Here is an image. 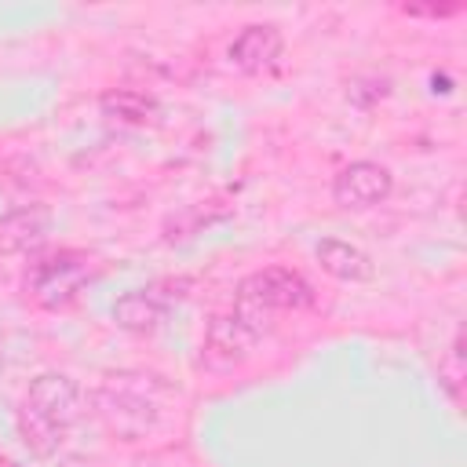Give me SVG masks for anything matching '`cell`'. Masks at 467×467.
<instances>
[{"mask_svg": "<svg viewBox=\"0 0 467 467\" xmlns=\"http://www.w3.org/2000/svg\"><path fill=\"white\" fill-rule=\"evenodd\" d=\"M80 412H84V394H80L77 379H69L66 372H40L22 398L15 423H18L22 441L33 452L51 456L62 449V441L73 431V423L80 420Z\"/></svg>", "mask_w": 467, "mask_h": 467, "instance_id": "cell-1", "label": "cell"}, {"mask_svg": "<svg viewBox=\"0 0 467 467\" xmlns=\"http://www.w3.org/2000/svg\"><path fill=\"white\" fill-rule=\"evenodd\" d=\"M164 398H168V387L161 383V376L113 372L95 390V412L117 438L135 441L146 431H153V423L164 412Z\"/></svg>", "mask_w": 467, "mask_h": 467, "instance_id": "cell-2", "label": "cell"}, {"mask_svg": "<svg viewBox=\"0 0 467 467\" xmlns=\"http://www.w3.org/2000/svg\"><path fill=\"white\" fill-rule=\"evenodd\" d=\"M314 303V288L310 281L299 274V270H288V266H266V270H255L241 281L237 288V314L266 332L270 328V314L274 310H303Z\"/></svg>", "mask_w": 467, "mask_h": 467, "instance_id": "cell-3", "label": "cell"}, {"mask_svg": "<svg viewBox=\"0 0 467 467\" xmlns=\"http://www.w3.org/2000/svg\"><path fill=\"white\" fill-rule=\"evenodd\" d=\"M88 281V259L77 252H55L40 263L29 266L26 274V292L40 303V306H66L77 299V292Z\"/></svg>", "mask_w": 467, "mask_h": 467, "instance_id": "cell-4", "label": "cell"}, {"mask_svg": "<svg viewBox=\"0 0 467 467\" xmlns=\"http://www.w3.org/2000/svg\"><path fill=\"white\" fill-rule=\"evenodd\" d=\"M259 328H252L237 310L230 314H215L204 328V343H201V361L212 372H230L237 368L259 343Z\"/></svg>", "mask_w": 467, "mask_h": 467, "instance_id": "cell-5", "label": "cell"}, {"mask_svg": "<svg viewBox=\"0 0 467 467\" xmlns=\"http://www.w3.org/2000/svg\"><path fill=\"white\" fill-rule=\"evenodd\" d=\"M186 281H157V285H150V288H135V292H128V296H120L117 303H113V321H117V328H124V332H135V336H146V332H153L161 321H164V314L171 310V303H179L186 292Z\"/></svg>", "mask_w": 467, "mask_h": 467, "instance_id": "cell-6", "label": "cell"}, {"mask_svg": "<svg viewBox=\"0 0 467 467\" xmlns=\"http://www.w3.org/2000/svg\"><path fill=\"white\" fill-rule=\"evenodd\" d=\"M390 190H394V175L376 161H350L332 179V201L347 212L376 208L390 197Z\"/></svg>", "mask_w": 467, "mask_h": 467, "instance_id": "cell-7", "label": "cell"}, {"mask_svg": "<svg viewBox=\"0 0 467 467\" xmlns=\"http://www.w3.org/2000/svg\"><path fill=\"white\" fill-rule=\"evenodd\" d=\"M281 47H285V40H281V29L277 26L252 22V26H244L234 36V44L226 47V58H230L234 69H241V73L252 77V73H266L281 58Z\"/></svg>", "mask_w": 467, "mask_h": 467, "instance_id": "cell-8", "label": "cell"}, {"mask_svg": "<svg viewBox=\"0 0 467 467\" xmlns=\"http://www.w3.org/2000/svg\"><path fill=\"white\" fill-rule=\"evenodd\" d=\"M51 230V208L22 204L0 219V255H18L36 248Z\"/></svg>", "mask_w": 467, "mask_h": 467, "instance_id": "cell-9", "label": "cell"}, {"mask_svg": "<svg viewBox=\"0 0 467 467\" xmlns=\"http://www.w3.org/2000/svg\"><path fill=\"white\" fill-rule=\"evenodd\" d=\"M314 255H317L321 270L332 274L336 281H350V285H358V281H368V277L376 274L368 252L358 248V244H350V241H339V237H325V241H317Z\"/></svg>", "mask_w": 467, "mask_h": 467, "instance_id": "cell-10", "label": "cell"}, {"mask_svg": "<svg viewBox=\"0 0 467 467\" xmlns=\"http://www.w3.org/2000/svg\"><path fill=\"white\" fill-rule=\"evenodd\" d=\"M99 109H102V117H109L117 124H128V128H146L161 113L157 99L146 95V91H135V88H109L99 99Z\"/></svg>", "mask_w": 467, "mask_h": 467, "instance_id": "cell-11", "label": "cell"}, {"mask_svg": "<svg viewBox=\"0 0 467 467\" xmlns=\"http://www.w3.org/2000/svg\"><path fill=\"white\" fill-rule=\"evenodd\" d=\"M438 379L452 394V401H460V387H463V339H460V332H456L449 354L438 361Z\"/></svg>", "mask_w": 467, "mask_h": 467, "instance_id": "cell-12", "label": "cell"}, {"mask_svg": "<svg viewBox=\"0 0 467 467\" xmlns=\"http://www.w3.org/2000/svg\"><path fill=\"white\" fill-rule=\"evenodd\" d=\"M0 467H18V463H11V460H0Z\"/></svg>", "mask_w": 467, "mask_h": 467, "instance_id": "cell-13", "label": "cell"}]
</instances>
